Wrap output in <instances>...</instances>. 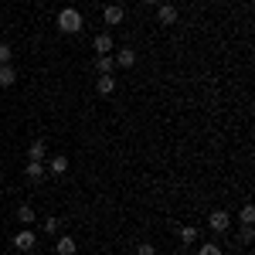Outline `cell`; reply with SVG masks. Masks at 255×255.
<instances>
[{
  "instance_id": "6da1fadb",
  "label": "cell",
  "mask_w": 255,
  "mask_h": 255,
  "mask_svg": "<svg viewBox=\"0 0 255 255\" xmlns=\"http://www.w3.org/2000/svg\"><path fill=\"white\" fill-rule=\"evenodd\" d=\"M82 27H85V20H82V14L75 10V7L58 10V31H65V34H79Z\"/></svg>"
},
{
  "instance_id": "7a4b0ae2",
  "label": "cell",
  "mask_w": 255,
  "mask_h": 255,
  "mask_svg": "<svg viewBox=\"0 0 255 255\" xmlns=\"http://www.w3.org/2000/svg\"><path fill=\"white\" fill-rule=\"evenodd\" d=\"M34 245H38V235H34L31 228H20L17 235H14V249H17V252H31Z\"/></svg>"
},
{
  "instance_id": "3957f363",
  "label": "cell",
  "mask_w": 255,
  "mask_h": 255,
  "mask_svg": "<svg viewBox=\"0 0 255 255\" xmlns=\"http://www.w3.org/2000/svg\"><path fill=\"white\" fill-rule=\"evenodd\" d=\"M177 17H180V10H177L174 3H157V20L160 24L170 27V24H177Z\"/></svg>"
},
{
  "instance_id": "277c9868",
  "label": "cell",
  "mask_w": 255,
  "mask_h": 255,
  "mask_svg": "<svg viewBox=\"0 0 255 255\" xmlns=\"http://www.w3.org/2000/svg\"><path fill=\"white\" fill-rule=\"evenodd\" d=\"M208 225H211L215 232H228V228H232V215H228V211H211V215H208Z\"/></svg>"
},
{
  "instance_id": "5b68a950",
  "label": "cell",
  "mask_w": 255,
  "mask_h": 255,
  "mask_svg": "<svg viewBox=\"0 0 255 255\" xmlns=\"http://www.w3.org/2000/svg\"><path fill=\"white\" fill-rule=\"evenodd\" d=\"M102 17H106V24H123V20H126V10H123L119 3H109V7L102 10Z\"/></svg>"
},
{
  "instance_id": "8992f818",
  "label": "cell",
  "mask_w": 255,
  "mask_h": 255,
  "mask_svg": "<svg viewBox=\"0 0 255 255\" xmlns=\"http://www.w3.org/2000/svg\"><path fill=\"white\" fill-rule=\"evenodd\" d=\"M96 92L99 96H113V92H116V79H113V75H99L96 79Z\"/></svg>"
},
{
  "instance_id": "52a82bcc",
  "label": "cell",
  "mask_w": 255,
  "mask_h": 255,
  "mask_svg": "<svg viewBox=\"0 0 255 255\" xmlns=\"http://www.w3.org/2000/svg\"><path fill=\"white\" fill-rule=\"evenodd\" d=\"M96 68H99V75H113L116 58H113V55H96Z\"/></svg>"
},
{
  "instance_id": "ba28073f",
  "label": "cell",
  "mask_w": 255,
  "mask_h": 255,
  "mask_svg": "<svg viewBox=\"0 0 255 255\" xmlns=\"http://www.w3.org/2000/svg\"><path fill=\"white\" fill-rule=\"evenodd\" d=\"M116 65L119 68H133V65H136V51H133V48H123L116 55Z\"/></svg>"
},
{
  "instance_id": "9c48e42d",
  "label": "cell",
  "mask_w": 255,
  "mask_h": 255,
  "mask_svg": "<svg viewBox=\"0 0 255 255\" xmlns=\"http://www.w3.org/2000/svg\"><path fill=\"white\" fill-rule=\"evenodd\" d=\"M92 48H96V55H109V51H113V38H109V34H96Z\"/></svg>"
},
{
  "instance_id": "30bf717a",
  "label": "cell",
  "mask_w": 255,
  "mask_h": 255,
  "mask_svg": "<svg viewBox=\"0 0 255 255\" xmlns=\"http://www.w3.org/2000/svg\"><path fill=\"white\" fill-rule=\"evenodd\" d=\"M27 180H41L44 177V160H27Z\"/></svg>"
},
{
  "instance_id": "8fae6325",
  "label": "cell",
  "mask_w": 255,
  "mask_h": 255,
  "mask_svg": "<svg viewBox=\"0 0 255 255\" xmlns=\"http://www.w3.org/2000/svg\"><path fill=\"white\" fill-rule=\"evenodd\" d=\"M17 82V68L7 61V65H0V85H14Z\"/></svg>"
},
{
  "instance_id": "7c38bea8",
  "label": "cell",
  "mask_w": 255,
  "mask_h": 255,
  "mask_svg": "<svg viewBox=\"0 0 255 255\" xmlns=\"http://www.w3.org/2000/svg\"><path fill=\"white\" fill-rule=\"evenodd\" d=\"M55 249H58V255H75L79 252V242H75V238H58Z\"/></svg>"
},
{
  "instance_id": "4fadbf2b",
  "label": "cell",
  "mask_w": 255,
  "mask_h": 255,
  "mask_svg": "<svg viewBox=\"0 0 255 255\" xmlns=\"http://www.w3.org/2000/svg\"><path fill=\"white\" fill-rule=\"evenodd\" d=\"M48 170L61 177L65 170H68V157H51V160H48Z\"/></svg>"
},
{
  "instance_id": "5bb4252c",
  "label": "cell",
  "mask_w": 255,
  "mask_h": 255,
  "mask_svg": "<svg viewBox=\"0 0 255 255\" xmlns=\"http://www.w3.org/2000/svg\"><path fill=\"white\" fill-rule=\"evenodd\" d=\"M27 160H44V139H34L27 146Z\"/></svg>"
},
{
  "instance_id": "9a60e30c",
  "label": "cell",
  "mask_w": 255,
  "mask_h": 255,
  "mask_svg": "<svg viewBox=\"0 0 255 255\" xmlns=\"http://www.w3.org/2000/svg\"><path fill=\"white\" fill-rule=\"evenodd\" d=\"M17 218L24 221V225H31V221H34V208H31V204H20V208H17Z\"/></svg>"
},
{
  "instance_id": "2e32d148",
  "label": "cell",
  "mask_w": 255,
  "mask_h": 255,
  "mask_svg": "<svg viewBox=\"0 0 255 255\" xmlns=\"http://www.w3.org/2000/svg\"><path fill=\"white\" fill-rule=\"evenodd\" d=\"M238 218H242L245 225H252V221H255V204H245V208L238 211Z\"/></svg>"
},
{
  "instance_id": "e0dca14e",
  "label": "cell",
  "mask_w": 255,
  "mask_h": 255,
  "mask_svg": "<svg viewBox=\"0 0 255 255\" xmlns=\"http://www.w3.org/2000/svg\"><path fill=\"white\" fill-rule=\"evenodd\" d=\"M180 242H184V245H191V242H197V232L191 228V225H187V228H180Z\"/></svg>"
},
{
  "instance_id": "ac0fdd59",
  "label": "cell",
  "mask_w": 255,
  "mask_h": 255,
  "mask_svg": "<svg viewBox=\"0 0 255 255\" xmlns=\"http://www.w3.org/2000/svg\"><path fill=\"white\" fill-rule=\"evenodd\" d=\"M10 58H14V51H10V44H7V41H0V65H7Z\"/></svg>"
},
{
  "instance_id": "d6986e66",
  "label": "cell",
  "mask_w": 255,
  "mask_h": 255,
  "mask_svg": "<svg viewBox=\"0 0 255 255\" xmlns=\"http://www.w3.org/2000/svg\"><path fill=\"white\" fill-rule=\"evenodd\" d=\"M197 255H221V249H218L215 242H208V245H201V249H197Z\"/></svg>"
},
{
  "instance_id": "ffe728a7",
  "label": "cell",
  "mask_w": 255,
  "mask_h": 255,
  "mask_svg": "<svg viewBox=\"0 0 255 255\" xmlns=\"http://www.w3.org/2000/svg\"><path fill=\"white\" fill-rule=\"evenodd\" d=\"M44 232L55 235V232H58V218H44Z\"/></svg>"
},
{
  "instance_id": "44dd1931",
  "label": "cell",
  "mask_w": 255,
  "mask_h": 255,
  "mask_svg": "<svg viewBox=\"0 0 255 255\" xmlns=\"http://www.w3.org/2000/svg\"><path fill=\"white\" fill-rule=\"evenodd\" d=\"M136 255H157V249H153L150 242H143V245H139V249H136Z\"/></svg>"
},
{
  "instance_id": "7402d4cb",
  "label": "cell",
  "mask_w": 255,
  "mask_h": 255,
  "mask_svg": "<svg viewBox=\"0 0 255 255\" xmlns=\"http://www.w3.org/2000/svg\"><path fill=\"white\" fill-rule=\"evenodd\" d=\"M238 238H242V242H245V245H249V242H252V225H245V228H242V235H238Z\"/></svg>"
},
{
  "instance_id": "603a6c76",
  "label": "cell",
  "mask_w": 255,
  "mask_h": 255,
  "mask_svg": "<svg viewBox=\"0 0 255 255\" xmlns=\"http://www.w3.org/2000/svg\"><path fill=\"white\" fill-rule=\"evenodd\" d=\"M139 3H153V7H157V3H163V0H139Z\"/></svg>"
}]
</instances>
